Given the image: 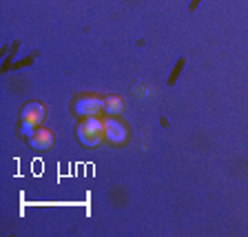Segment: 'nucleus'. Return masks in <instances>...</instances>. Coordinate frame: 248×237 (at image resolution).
I'll list each match as a JSON object with an SVG mask.
<instances>
[{"instance_id":"7ed1b4c3","label":"nucleus","mask_w":248,"mask_h":237,"mask_svg":"<svg viewBox=\"0 0 248 237\" xmlns=\"http://www.w3.org/2000/svg\"><path fill=\"white\" fill-rule=\"evenodd\" d=\"M126 135H129V131H126V126H124L122 122H118V120L111 118V115L104 120V138H107L108 142L122 144V142H126Z\"/></svg>"},{"instance_id":"f03ea898","label":"nucleus","mask_w":248,"mask_h":237,"mask_svg":"<svg viewBox=\"0 0 248 237\" xmlns=\"http://www.w3.org/2000/svg\"><path fill=\"white\" fill-rule=\"evenodd\" d=\"M45 104L40 102H29L20 113V122H22V133L29 135L45 122Z\"/></svg>"},{"instance_id":"20e7f679","label":"nucleus","mask_w":248,"mask_h":237,"mask_svg":"<svg viewBox=\"0 0 248 237\" xmlns=\"http://www.w3.org/2000/svg\"><path fill=\"white\" fill-rule=\"evenodd\" d=\"M104 109V100L98 98V95H82L78 98L76 102V113L82 115V118H89V115H95L98 111Z\"/></svg>"},{"instance_id":"f257e3e1","label":"nucleus","mask_w":248,"mask_h":237,"mask_svg":"<svg viewBox=\"0 0 248 237\" xmlns=\"http://www.w3.org/2000/svg\"><path fill=\"white\" fill-rule=\"evenodd\" d=\"M78 140L82 142V146H100L104 140V122L98 120L95 115H89L78 124Z\"/></svg>"},{"instance_id":"39448f33","label":"nucleus","mask_w":248,"mask_h":237,"mask_svg":"<svg viewBox=\"0 0 248 237\" xmlns=\"http://www.w3.org/2000/svg\"><path fill=\"white\" fill-rule=\"evenodd\" d=\"M27 140H29L31 149L46 151V149H51V144H53V133H51V131H46V129H42V126H38L33 133L27 135Z\"/></svg>"},{"instance_id":"423d86ee","label":"nucleus","mask_w":248,"mask_h":237,"mask_svg":"<svg viewBox=\"0 0 248 237\" xmlns=\"http://www.w3.org/2000/svg\"><path fill=\"white\" fill-rule=\"evenodd\" d=\"M104 111H107V115L122 113V111H124L122 98H118V95H108V98H104Z\"/></svg>"}]
</instances>
